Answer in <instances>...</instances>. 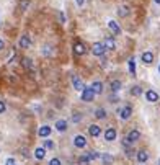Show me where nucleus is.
<instances>
[{"instance_id":"f257e3e1","label":"nucleus","mask_w":160,"mask_h":165,"mask_svg":"<svg viewBox=\"0 0 160 165\" xmlns=\"http://www.w3.org/2000/svg\"><path fill=\"white\" fill-rule=\"evenodd\" d=\"M95 95H97V93L93 92L92 87H85V90L80 93V97H82V102H93Z\"/></svg>"},{"instance_id":"f03ea898","label":"nucleus","mask_w":160,"mask_h":165,"mask_svg":"<svg viewBox=\"0 0 160 165\" xmlns=\"http://www.w3.org/2000/svg\"><path fill=\"white\" fill-rule=\"evenodd\" d=\"M105 44L103 42H93V46H92V52L93 56H103L105 54Z\"/></svg>"},{"instance_id":"7ed1b4c3","label":"nucleus","mask_w":160,"mask_h":165,"mask_svg":"<svg viewBox=\"0 0 160 165\" xmlns=\"http://www.w3.org/2000/svg\"><path fill=\"white\" fill-rule=\"evenodd\" d=\"M118 113H119V118L126 121V119H129V118H131V114H132V108H131L129 105H126L124 108H121Z\"/></svg>"},{"instance_id":"20e7f679","label":"nucleus","mask_w":160,"mask_h":165,"mask_svg":"<svg viewBox=\"0 0 160 165\" xmlns=\"http://www.w3.org/2000/svg\"><path fill=\"white\" fill-rule=\"evenodd\" d=\"M74 146L78 147V149H83V147L87 146V139L83 138L82 134H77L75 138H74Z\"/></svg>"},{"instance_id":"39448f33","label":"nucleus","mask_w":160,"mask_h":165,"mask_svg":"<svg viewBox=\"0 0 160 165\" xmlns=\"http://www.w3.org/2000/svg\"><path fill=\"white\" fill-rule=\"evenodd\" d=\"M72 83H74V88H75L77 92H80V93H82V92L85 90V85H83V82L80 80V78H78L77 75H74V77H72Z\"/></svg>"},{"instance_id":"423d86ee","label":"nucleus","mask_w":160,"mask_h":165,"mask_svg":"<svg viewBox=\"0 0 160 165\" xmlns=\"http://www.w3.org/2000/svg\"><path fill=\"white\" fill-rule=\"evenodd\" d=\"M145 98H147V102L155 103V102H158V93L154 92V90H147L145 92Z\"/></svg>"},{"instance_id":"0eeeda50","label":"nucleus","mask_w":160,"mask_h":165,"mask_svg":"<svg viewBox=\"0 0 160 165\" xmlns=\"http://www.w3.org/2000/svg\"><path fill=\"white\" fill-rule=\"evenodd\" d=\"M114 139H116V129H114V128H108L106 131H105V141L111 142V141H114Z\"/></svg>"},{"instance_id":"6e6552de","label":"nucleus","mask_w":160,"mask_h":165,"mask_svg":"<svg viewBox=\"0 0 160 165\" xmlns=\"http://www.w3.org/2000/svg\"><path fill=\"white\" fill-rule=\"evenodd\" d=\"M31 46V39L28 34H23V36H20V48H23V49H28Z\"/></svg>"},{"instance_id":"1a4fd4ad","label":"nucleus","mask_w":160,"mask_h":165,"mask_svg":"<svg viewBox=\"0 0 160 165\" xmlns=\"http://www.w3.org/2000/svg\"><path fill=\"white\" fill-rule=\"evenodd\" d=\"M88 132H90L92 138H98V136L101 134V129H100L98 124H90L88 126Z\"/></svg>"},{"instance_id":"9d476101","label":"nucleus","mask_w":160,"mask_h":165,"mask_svg":"<svg viewBox=\"0 0 160 165\" xmlns=\"http://www.w3.org/2000/svg\"><path fill=\"white\" fill-rule=\"evenodd\" d=\"M51 126H48V124H44V126H41L39 129H38V134H39V138H48V136L51 134Z\"/></svg>"},{"instance_id":"9b49d317","label":"nucleus","mask_w":160,"mask_h":165,"mask_svg":"<svg viewBox=\"0 0 160 165\" xmlns=\"http://www.w3.org/2000/svg\"><path fill=\"white\" fill-rule=\"evenodd\" d=\"M108 28H110V30H111L114 34H121V28H119V25L116 23L114 20H110V21H108Z\"/></svg>"},{"instance_id":"f8f14e48","label":"nucleus","mask_w":160,"mask_h":165,"mask_svg":"<svg viewBox=\"0 0 160 165\" xmlns=\"http://www.w3.org/2000/svg\"><path fill=\"white\" fill-rule=\"evenodd\" d=\"M139 138H141V132L137 131V129H131V131H129V134H128V139H129L131 142L139 141Z\"/></svg>"},{"instance_id":"ddd939ff","label":"nucleus","mask_w":160,"mask_h":165,"mask_svg":"<svg viewBox=\"0 0 160 165\" xmlns=\"http://www.w3.org/2000/svg\"><path fill=\"white\" fill-rule=\"evenodd\" d=\"M137 160H139V163H145L149 160V154L145 152V150H139V152H137Z\"/></svg>"},{"instance_id":"4468645a","label":"nucleus","mask_w":160,"mask_h":165,"mask_svg":"<svg viewBox=\"0 0 160 165\" xmlns=\"http://www.w3.org/2000/svg\"><path fill=\"white\" fill-rule=\"evenodd\" d=\"M54 128L57 129V131H65V129H67V121L65 119H59V121H56V124H54Z\"/></svg>"},{"instance_id":"2eb2a0df","label":"nucleus","mask_w":160,"mask_h":165,"mask_svg":"<svg viewBox=\"0 0 160 165\" xmlns=\"http://www.w3.org/2000/svg\"><path fill=\"white\" fill-rule=\"evenodd\" d=\"M34 157H36L38 160H42V159L46 157V149H44V147H38V149L34 150Z\"/></svg>"},{"instance_id":"dca6fc26","label":"nucleus","mask_w":160,"mask_h":165,"mask_svg":"<svg viewBox=\"0 0 160 165\" xmlns=\"http://www.w3.org/2000/svg\"><path fill=\"white\" fill-rule=\"evenodd\" d=\"M141 59H142L144 64H152V61H154V54H152L150 51H147V52H144V54H142Z\"/></svg>"},{"instance_id":"f3484780","label":"nucleus","mask_w":160,"mask_h":165,"mask_svg":"<svg viewBox=\"0 0 160 165\" xmlns=\"http://www.w3.org/2000/svg\"><path fill=\"white\" fill-rule=\"evenodd\" d=\"M92 88H93V92H95L97 95H100V93H103V83L97 80V82L92 83Z\"/></svg>"},{"instance_id":"a211bd4d","label":"nucleus","mask_w":160,"mask_h":165,"mask_svg":"<svg viewBox=\"0 0 160 165\" xmlns=\"http://www.w3.org/2000/svg\"><path fill=\"white\" fill-rule=\"evenodd\" d=\"M101 160H103L105 165H113V162H114L111 154H101Z\"/></svg>"},{"instance_id":"6ab92c4d","label":"nucleus","mask_w":160,"mask_h":165,"mask_svg":"<svg viewBox=\"0 0 160 165\" xmlns=\"http://www.w3.org/2000/svg\"><path fill=\"white\" fill-rule=\"evenodd\" d=\"M103 44H105V48H106V49H116V42H114V39H113L111 36H108V38L105 39Z\"/></svg>"},{"instance_id":"aec40b11","label":"nucleus","mask_w":160,"mask_h":165,"mask_svg":"<svg viewBox=\"0 0 160 165\" xmlns=\"http://www.w3.org/2000/svg\"><path fill=\"white\" fill-rule=\"evenodd\" d=\"M74 51L77 52V54H80V56H82V54H85V46H83V42H75V44H74Z\"/></svg>"},{"instance_id":"412c9836","label":"nucleus","mask_w":160,"mask_h":165,"mask_svg":"<svg viewBox=\"0 0 160 165\" xmlns=\"http://www.w3.org/2000/svg\"><path fill=\"white\" fill-rule=\"evenodd\" d=\"M42 147H44V149H49V150H52V149L56 147V144H54V141L46 139V141H42Z\"/></svg>"},{"instance_id":"4be33fe9","label":"nucleus","mask_w":160,"mask_h":165,"mask_svg":"<svg viewBox=\"0 0 160 165\" xmlns=\"http://www.w3.org/2000/svg\"><path fill=\"white\" fill-rule=\"evenodd\" d=\"M131 95H134V97H141V95H142V88L139 87V85H134V87L131 88Z\"/></svg>"},{"instance_id":"5701e85b","label":"nucleus","mask_w":160,"mask_h":165,"mask_svg":"<svg viewBox=\"0 0 160 165\" xmlns=\"http://www.w3.org/2000/svg\"><path fill=\"white\" fill-rule=\"evenodd\" d=\"M118 15L119 17H128L129 15V7H124V5L119 7V8H118Z\"/></svg>"},{"instance_id":"b1692460","label":"nucleus","mask_w":160,"mask_h":165,"mask_svg":"<svg viewBox=\"0 0 160 165\" xmlns=\"http://www.w3.org/2000/svg\"><path fill=\"white\" fill-rule=\"evenodd\" d=\"M78 165H90V159L87 157V154L78 157Z\"/></svg>"},{"instance_id":"393cba45","label":"nucleus","mask_w":160,"mask_h":165,"mask_svg":"<svg viewBox=\"0 0 160 165\" xmlns=\"http://www.w3.org/2000/svg\"><path fill=\"white\" fill-rule=\"evenodd\" d=\"M128 64H129V72L132 75H136V61H134V57H131Z\"/></svg>"},{"instance_id":"a878e982","label":"nucleus","mask_w":160,"mask_h":165,"mask_svg":"<svg viewBox=\"0 0 160 165\" xmlns=\"http://www.w3.org/2000/svg\"><path fill=\"white\" fill-rule=\"evenodd\" d=\"M87 157H88L90 162H92V160H97L98 157H101V155L97 152V150H90V152H87Z\"/></svg>"},{"instance_id":"bb28decb","label":"nucleus","mask_w":160,"mask_h":165,"mask_svg":"<svg viewBox=\"0 0 160 165\" xmlns=\"http://www.w3.org/2000/svg\"><path fill=\"white\" fill-rule=\"evenodd\" d=\"M121 85H122V83H121L119 80H113V82H111V90H113L114 93L119 92V90H121Z\"/></svg>"},{"instance_id":"cd10ccee","label":"nucleus","mask_w":160,"mask_h":165,"mask_svg":"<svg viewBox=\"0 0 160 165\" xmlns=\"http://www.w3.org/2000/svg\"><path fill=\"white\" fill-rule=\"evenodd\" d=\"M95 116H97L98 119H103V118H106V111H105L103 108H98V110L95 111Z\"/></svg>"},{"instance_id":"c85d7f7f","label":"nucleus","mask_w":160,"mask_h":165,"mask_svg":"<svg viewBox=\"0 0 160 165\" xmlns=\"http://www.w3.org/2000/svg\"><path fill=\"white\" fill-rule=\"evenodd\" d=\"M33 61L31 59H28V57H25V59H23V66L26 67V69H33V64H31Z\"/></svg>"},{"instance_id":"c756f323","label":"nucleus","mask_w":160,"mask_h":165,"mask_svg":"<svg viewBox=\"0 0 160 165\" xmlns=\"http://www.w3.org/2000/svg\"><path fill=\"white\" fill-rule=\"evenodd\" d=\"M49 165H62V162H61V159L54 157V159H51V160H49Z\"/></svg>"},{"instance_id":"7c9ffc66","label":"nucleus","mask_w":160,"mask_h":165,"mask_svg":"<svg viewBox=\"0 0 160 165\" xmlns=\"http://www.w3.org/2000/svg\"><path fill=\"white\" fill-rule=\"evenodd\" d=\"M5 165H17V162H15V159H13V157H8V159H7V162H5Z\"/></svg>"},{"instance_id":"2f4dec72","label":"nucleus","mask_w":160,"mask_h":165,"mask_svg":"<svg viewBox=\"0 0 160 165\" xmlns=\"http://www.w3.org/2000/svg\"><path fill=\"white\" fill-rule=\"evenodd\" d=\"M136 152H134V149H131V147H126V155L128 157H132Z\"/></svg>"},{"instance_id":"473e14b6","label":"nucleus","mask_w":160,"mask_h":165,"mask_svg":"<svg viewBox=\"0 0 160 165\" xmlns=\"http://www.w3.org/2000/svg\"><path fill=\"white\" fill-rule=\"evenodd\" d=\"M80 119H82V114H80V116H78V113H75V116L72 118V121H74V123H78Z\"/></svg>"},{"instance_id":"72a5a7b5","label":"nucleus","mask_w":160,"mask_h":165,"mask_svg":"<svg viewBox=\"0 0 160 165\" xmlns=\"http://www.w3.org/2000/svg\"><path fill=\"white\" fill-rule=\"evenodd\" d=\"M5 110H7L5 103H3V102H0V114H2V113H5Z\"/></svg>"},{"instance_id":"f704fd0d","label":"nucleus","mask_w":160,"mask_h":165,"mask_svg":"<svg viewBox=\"0 0 160 165\" xmlns=\"http://www.w3.org/2000/svg\"><path fill=\"white\" fill-rule=\"evenodd\" d=\"M26 7H28V2H26V0H23V2H21V10H25Z\"/></svg>"},{"instance_id":"c9c22d12","label":"nucleus","mask_w":160,"mask_h":165,"mask_svg":"<svg viewBox=\"0 0 160 165\" xmlns=\"http://www.w3.org/2000/svg\"><path fill=\"white\" fill-rule=\"evenodd\" d=\"M75 3H77V7H82L85 3V0H75Z\"/></svg>"},{"instance_id":"e433bc0d","label":"nucleus","mask_w":160,"mask_h":165,"mask_svg":"<svg viewBox=\"0 0 160 165\" xmlns=\"http://www.w3.org/2000/svg\"><path fill=\"white\" fill-rule=\"evenodd\" d=\"M59 17H61V23H65V17H64V13H62V12L59 13Z\"/></svg>"},{"instance_id":"4c0bfd02","label":"nucleus","mask_w":160,"mask_h":165,"mask_svg":"<svg viewBox=\"0 0 160 165\" xmlns=\"http://www.w3.org/2000/svg\"><path fill=\"white\" fill-rule=\"evenodd\" d=\"M5 48V44H3V41H2V38H0V51H2V49Z\"/></svg>"},{"instance_id":"58836bf2","label":"nucleus","mask_w":160,"mask_h":165,"mask_svg":"<svg viewBox=\"0 0 160 165\" xmlns=\"http://www.w3.org/2000/svg\"><path fill=\"white\" fill-rule=\"evenodd\" d=\"M155 3H158V5H160V0H155Z\"/></svg>"},{"instance_id":"ea45409f","label":"nucleus","mask_w":160,"mask_h":165,"mask_svg":"<svg viewBox=\"0 0 160 165\" xmlns=\"http://www.w3.org/2000/svg\"><path fill=\"white\" fill-rule=\"evenodd\" d=\"M158 165H160V159H158Z\"/></svg>"},{"instance_id":"a19ab883","label":"nucleus","mask_w":160,"mask_h":165,"mask_svg":"<svg viewBox=\"0 0 160 165\" xmlns=\"http://www.w3.org/2000/svg\"><path fill=\"white\" fill-rule=\"evenodd\" d=\"M0 28H2V23H0Z\"/></svg>"},{"instance_id":"79ce46f5","label":"nucleus","mask_w":160,"mask_h":165,"mask_svg":"<svg viewBox=\"0 0 160 165\" xmlns=\"http://www.w3.org/2000/svg\"><path fill=\"white\" fill-rule=\"evenodd\" d=\"M139 165H144V163H139Z\"/></svg>"},{"instance_id":"37998d69","label":"nucleus","mask_w":160,"mask_h":165,"mask_svg":"<svg viewBox=\"0 0 160 165\" xmlns=\"http://www.w3.org/2000/svg\"><path fill=\"white\" fill-rule=\"evenodd\" d=\"M158 70H160V67H158Z\"/></svg>"}]
</instances>
